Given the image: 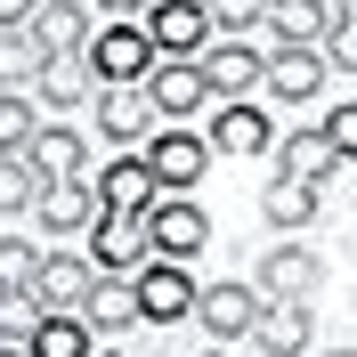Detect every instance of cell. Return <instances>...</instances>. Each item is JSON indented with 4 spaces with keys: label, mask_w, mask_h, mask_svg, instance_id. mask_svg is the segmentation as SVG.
I'll use <instances>...</instances> for the list:
<instances>
[{
    "label": "cell",
    "mask_w": 357,
    "mask_h": 357,
    "mask_svg": "<svg viewBox=\"0 0 357 357\" xmlns=\"http://www.w3.org/2000/svg\"><path fill=\"white\" fill-rule=\"evenodd\" d=\"M82 66L89 82H146V66H155V41H146V24L138 17H98L82 41Z\"/></svg>",
    "instance_id": "1"
},
{
    "label": "cell",
    "mask_w": 357,
    "mask_h": 357,
    "mask_svg": "<svg viewBox=\"0 0 357 357\" xmlns=\"http://www.w3.org/2000/svg\"><path fill=\"white\" fill-rule=\"evenodd\" d=\"M130 292H138V325H187V309H195V260L146 252L130 268Z\"/></svg>",
    "instance_id": "2"
},
{
    "label": "cell",
    "mask_w": 357,
    "mask_h": 357,
    "mask_svg": "<svg viewBox=\"0 0 357 357\" xmlns=\"http://www.w3.org/2000/svg\"><path fill=\"white\" fill-rule=\"evenodd\" d=\"M138 220H146V252H162V260H203V252H211V211H203L195 195H171V187H162Z\"/></svg>",
    "instance_id": "3"
},
{
    "label": "cell",
    "mask_w": 357,
    "mask_h": 357,
    "mask_svg": "<svg viewBox=\"0 0 357 357\" xmlns=\"http://www.w3.org/2000/svg\"><path fill=\"white\" fill-rule=\"evenodd\" d=\"M138 155H146L155 187H171V195H195V178L211 171V146H203L195 122H155V130L138 138Z\"/></svg>",
    "instance_id": "4"
},
{
    "label": "cell",
    "mask_w": 357,
    "mask_h": 357,
    "mask_svg": "<svg viewBox=\"0 0 357 357\" xmlns=\"http://www.w3.org/2000/svg\"><path fill=\"white\" fill-rule=\"evenodd\" d=\"M260 301L268 292L260 284H244V276H227V284H195V325L211 341H220V349H244V333H252V317H260Z\"/></svg>",
    "instance_id": "5"
},
{
    "label": "cell",
    "mask_w": 357,
    "mask_h": 357,
    "mask_svg": "<svg viewBox=\"0 0 357 357\" xmlns=\"http://www.w3.org/2000/svg\"><path fill=\"white\" fill-rule=\"evenodd\" d=\"M260 66H268V49H252V33H211L195 49V73H203L211 98H252L260 89Z\"/></svg>",
    "instance_id": "6"
},
{
    "label": "cell",
    "mask_w": 357,
    "mask_h": 357,
    "mask_svg": "<svg viewBox=\"0 0 357 357\" xmlns=\"http://www.w3.org/2000/svg\"><path fill=\"white\" fill-rule=\"evenodd\" d=\"M211 122H203V146H211V162H252V155H268V146H276V122H268L260 106H252V98H211Z\"/></svg>",
    "instance_id": "7"
},
{
    "label": "cell",
    "mask_w": 357,
    "mask_h": 357,
    "mask_svg": "<svg viewBox=\"0 0 357 357\" xmlns=\"http://www.w3.org/2000/svg\"><path fill=\"white\" fill-rule=\"evenodd\" d=\"M89 130L106 138V146H138V138L155 130L146 89H138V82H98V89H89Z\"/></svg>",
    "instance_id": "8"
},
{
    "label": "cell",
    "mask_w": 357,
    "mask_h": 357,
    "mask_svg": "<svg viewBox=\"0 0 357 357\" xmlns=\"http://www.w3.org/2000/svg\"><path fill=\"white\" fill-rule=\"evenodd\" d=\"M89 268H106V276H130L138 260H146V220H138V211H106V203H98V211H89Z\"/></svg>",
    "instance_id": "9"
},
{
    "label": "cell",
    "mask_w": 357,
    "mask_h": 357,
    "mask_svg": "<svg viewBox=\"0 0 357 357\" xmlns=\"http://www.w3.org/2000/svg\"><path fill=\"white\" fill-rule=\"evenodd\" d=\"M89 211H98V195H89V171H66V178H41V187H33L41 244H66V236H82Z\"/></svg>",
    "instance_id": "10"
},
{
    "label": "cell",
    "mask_w": 357,
    "mask_h": 357,
    "mask_svg": "<svg viewBox=\"0 0 357 357\" xmlns=\"http://www.w3.org/2000/svg\"><path fill=\"white\" fill-rule=\"evenodd\" d=\"M138 89H146V106H155V122H195V114L211 106V89H203L195 57H155Z\"/></svg>",
    "instance_id": "11"
},
{
    "label": "cell",
    "mask_w": 357,
    "mask_h": 357,
    "mask_svg": "<svg viewBox=\"0 0 357 357\" xmlns=\"http://www.w3.org/2000/svg\"><path fill=\"white\" fill-rule=\"evenodd\" d=\"M82 325H89V341L98 349H114V341H130L138 333V292H130V276H89V292H82Z\"/></svg>",
    "instance_id": "12"
},
{
    "label": "cell",
    "mask_w": 357,
    "mask_h": 357,
    "mask_svg": "<svg viewBox=\"0 0 357 357\" xmlns=\"http://www.w3.org/2000/svg\"><path fill=\"white\" fill-rule=\"evenodd\" d=\"M138 24H146L155 57H195V49L211 41V17H203V0H146V8H138Z\"/></svg>",
    "instance_id": "13"
},
{
    "label": "cell",
    "mask_w": 357,
    "mask_h": 357,
    "mask_svg": "<svg viewBox=\"0 0 357 357\" xmlns=\"http://www.w3.org/2000/svg\"><path fill=\"white\" fill-rule=\"evenodd\" d=\"M260 89L276 98V106H301V114H309L317 98H325V57H317V49H268Z\"/></svg>",
    "instance_id": "14"
},
{
    "label": "cell",
    "mask_w": 357,
    "mask_h": 357,
    "mask_svg": "<svg viewBox=\"0 0 357 357\" xmlns=\"http://www.w3.org/2000/svg\"><path fill=\"white\" fill-rule=\"evenodd\" d=\"M89 195L106 203V211H146L162 187H155V171H146V155H138V146H106V171L89 178Z\"/></svg>",
    "instance_id": "15"
},
{
    "label": "cell",
    "mask_w": 357,
    "mask_h": 357,
    "mask_svg": "<svg viewBox=\"0 0 357 357\" xmlns=\"http://www.w3.org/2000/svg\"><path fill=\"white\" fill-rule=\"evenodd\" d=\"M252 284H260L268 301H317V284H325V260H317L309 244H268Z\"/></svg>",
    "instance_id": "16"
},
{
    "label": "cell",
    "mask_w": 357,
    "mask_h": 357,
    "mask_svg": "<svg viewBox=\"0 0 357 357\" xmlns=\"http://www.w3.org/2000/svg\"><path fill=\"white\" fill-rule=\"evenodd\" d=\"M24 89H33V106H41V114H82L98 82H89L82 49H57V57H41V66H33V82H24Z\"/></svg>",
    "instance_id": "17"
},
{
    "label": "cell",
    "mask_w": 357,
    "mask_h": 357,
    "mask_svg": "<svg viewBox=\"0 0 357 357\" xmlns=\"http://www.w3.org/2000/svg\"><path fill=\"white\" fill-rule=\"evenodd\" d=\"M89 252H73V236L66 244H41V268H33V292H41V309H82V292H89Z\"/></svg>",
    "instance_id": "18"
},
{
    "label": "cell",
    "mask_w": 357,
    "mask_h": 357,
    "mask_svg": "<svg viewBox=\"0 0 357 357\" xmlns=\"http://www.w3.org/2000/svg\"><path fill=\"white\" fill-rule=\"evenodd\" d=\"M24 162H33V171H41V178H66V171H89V138L73 130L66 114H41V122H33V138H24Z\"/></svg>",
    "instance_id": "19"
},
{
    "label": "cell",
    "mask_w": 357,
    "mask_h": 357,
    "mask_svg": "<svg viewBox=\"0 0 357 357\" xmlns=\"http://www.w3.org/2000/svg\"><path fill=\"white\" fill-rule=\"evenodd\" d=\"M268 155H276V171H284V178H317V187H325V178H349V155H333L317 122H301V130H284L276 146H268Z\"/></svg>",
    "instance_id": "20"
},
{
    "label": "cell",
    "mask_w": 357,
    "mask_h": 357,
    "mask_svg": "<svg viewBox=\"0 0 357 357\" xmlns=\"http://www.w3.org/2000/svg\"><path fill=\"white\" fill-rule=\"evenodd\" d=\"M89 0H33V17H24V33H33V49L41 57H57V49H82L89 41Z\"/></svg>",
    "instance_id": "21"
},
{
    "label": "cell",
    "mask_w": 357,
    "mask_h": 357,
    "mask_svg": "<svg viewBox=\"0 0 357 357\" xmlns=\"http://www.w3.org/2000/svg\"><path fill=\"white\" fill-rule=\"evenodd\" d=\"M317 203H325V187H317V178H268V195H260V211H268V227H276V236H309L317 227Z\"/></svg>",
    "instance_id": "22"
},
{
    "label": "cell",
    "mask_w": 357,
    "mask_h": 357,
    "mask_svg": "<svg viewBox=\"0 0 357 357\" xmlns=\"http://www.w3.org/2000/svg\"><path fill=\"white\" fill-rule=\"evenodd\" d=\"M244 349H309V301H260Z\"/></svg>",
    "instance_id": "23"
},
{
    "label": "cell",
    "mask_w": 357,
    "mask_h": 357,
    "mask_svg": "<svg viewBox=\"0 0 357 357\" xmlns=\"http://www.w3.org/2000/svg\"><path fill=\"white\" fill-rule=\"evenodd\" d=\"M24 349H33V357H89L98 341H89L82 309H41V325L24 333Z\"/></svg>",
    "instance_id": "24"
},
{
    "label": "cell",
    "mask_w": 357,
    "mask_h": 357,
    "mask_svg": "<svg viewBox=\"0 0 357 357\" xmlns=\"http://www.w3.org/2000/svg\"><path fill=\"white\" fill-rule=\"evenodd\" d=\"M268 33H276V49H317L325 41V0H268Z\"/></svg>",
    "instance_id": "25"
},
{
    "label": "cell",
    "mask_w": 357,
    "mask_h": 357,
    "mask_svg": "<svg viewBox=\"0 0 357 357\" xmlns=\"http://www.w3.org/2000/svg\"><path fill=\"white\" fill-rule=\"evenodd\" d=\"M33 187H41V171L24 162V146H8L0 155V220H24L33 211Z\"/></svg>",
    "instance_id": "26"
},
{
    "label": "cell",
    "mask_w": 357,
    "mask_h": 357,
    "mask_svg": "<svg viewBox=\"0 0 357 357\" xmlns=\"http://www.w3.org/2000/svg\"><path fill=\"white\" fill-rule=\"evenodd\" d=\"M41 325V292L33 284H0V341L8 349H24V333Z\"/></svg>",
    "instance_id": "27"
},
{
    "label": "cell",
    "mask_w": 357,
    "mask_h": 357,
    "mask_svg": "<svg viewBox=\"0 0 357 357\" xmlns=\"http://www.w3.org/2000/svg\"><path fill=\"white\" fill-rule=\"evenodd\" d=\"M33 66H41L33 33H24V24H0V89H24V82H33Z\"/></svg>",
    "instance_id": "28"
},
{
    "label": "cell",
    "mask_w": 357,
    "mask_h": 357,
    "mask_svg": "<svg viewBox=\"0 0 357 357\" xmlns=\"http://www.w3.org/2000/svg\"><path fill=\"white\" fill-rule=\"evenodd\" d=\"M33 122H41L33 89H0V155H8V146H24V138H33Z\"/></svg>",
    "instance_id": "29"
},
{
    "label": "cell",
    "mask_w": 357,
    "mask_h": 357,
    "mask_svg": "<svg viewBox=\"0 0 357 357\" xmlns=\"http://www.w3.org/2000/svg\"><path fill=\"white\" fill-rule=\"evenodd\" d=\"M203 17H211V33H260L268 0H203Z\"/></svg>",
    "instance_id": "30"
},
{
    "label": "cell",
    "mask_w": 357,
    "mask_h": 357,
    "mask_svg": "<svg viewBox=\"0 0 357 357\" xmlns=\"http://www.w3.org/2000/svg\"><path fill=\"white\" fill-rule=\"evenodd\" d=\"M33 268H41L33 236H0V284H33Z\"/></svg>",
    "instance_id": "31"
},
{
    "label": "cell",
    "mask_w": 357,
    "mask_h": 357,
    "mask_svg": "<svg viewBox=\"0 0 357 357\" xmlns=\"http://www.w3.org/2000/svg\"><path fill=\"white\" fill-rule=\"evenodd\" d=\"M317 130H325V146H333V155H349V146H357V106H349V98H341V106H325V114H317Z\"/></svg>",
    "instance_id": "32"
},
{
    "label": "cell",
    "mask_w": 357,
    "mask_h": 357,
    "mask_svg": "<svg viewBox=\"0 0 357 357\" xmlns=\"http://www.w3.org/2000/svg\"><path fill=\"white\" fill-rule=\"evenodd\" d=\"M146 0H89V17H138Z\"/></svg>",
    "instance_id": "33"
},
{
    "label": "cell",
    "mask_w": 357,
    "mask_h": 357,
    "mask_svg": "<svg viewBox=\"0 0 357 357\" xmlns=\"http://www.w3.org/2000/svg\"><path fill=\"white\" fill-rule=\"evenodd\" d=\"M33 17V0H0V24H24Z\"/></svg>",
    "instance_id": "34"
},
{
    "label": "cell",
    "mask_w": 357,
    "mask_h": 357,
    "mask_svg": "<svg viewBox=\"0 0 357 357\" xmlns=\"http://www.w3.org/2000/svg\"><path fill=\"white\" fill-rule=\"evenodd\" d=\"M349 8L357 0H325V24H349Z\"/></svg>",
    "instance_id": "35"
}]
</instances>
